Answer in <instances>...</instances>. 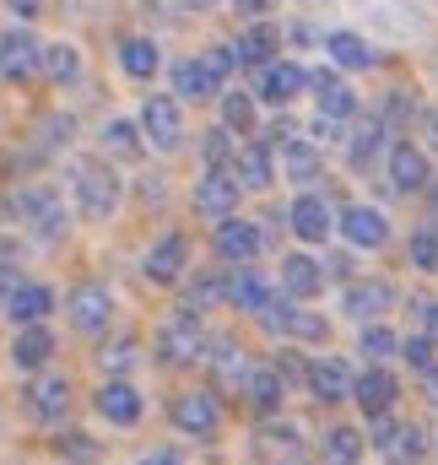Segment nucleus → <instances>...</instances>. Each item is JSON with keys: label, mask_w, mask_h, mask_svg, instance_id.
<instances>
[{"label": "nucleus", "mask_w": 438, "mask_h": 465, "mask_svg": "<svg viewBox=\"0 0 438 465\" xmlns=\"http://www.w3.org/2000/svg\"><path fill=\"white\" fill-rule=\"evenodd\" d=\"M206 347V336H201V314H174L163 331H157V362H168V368H184V362H195Z\"/></svg>", "instance_id": "obj_4"}, {"label": "nucleus", "mask_w": 438, "mask_h": 465, "mask_svg": "<svg viewBox=\"0 0 438 465\" xmlns=\"http://www.w3.org/2000/svg\"><path fill=\"white\" fill-rule=\"evenodd\" d=\"M238 173H227V168H206L201 179H195V212L206 217V223H227V217H238Z\"/></svg>", "instance_id": "obj_5"}, {"label": "nucleus", "mask_w": 438, "mask_h": 465, "mask_svg": "<svg viewBox=\"0 0 438 465\" xmlns=\"http://www.w3.org/2000/svg\"><path fill=\"white\" fill-rule=\"evenodd\" d=\"M271 362H276V373H282V379H287V384H309V368H304V362H298V357H293V351H276V357H271Z\"/></svg>", "instance_id": "obj_50"}, {"label": "nucleus", "mask_w": 438, "mask_h": 465, "mask_svg": "<svg viewBox=\"0 0 438 465\" xmlns=\"http://www.w3.org/2000/svg\"><path fill=\"white\" fill-rule=\"evenodd\" d=\"M49 309H55V292H49V287H38V282H27V287L16 282V292L5 298V314H11L16 325H38Z\"/></svg>", "instance_id": "obj_28"}, {"label": "nucleus", "mask_w": 438, "mask_h": 465, "mask_svg": "<svg viewBox=\"0 0 438 465\" xmlns=\"http://www.w3.org/2000/svg\"><path fill=\"white\" fill-rule=\"evenodd\" d=\"M98 417H109L114 428H130V422H141V395H135V384L109 379V384L98 390Z\"/></svg>", "instance_id": "obj_23"}, {"label": "nucleus", "mask_w": 438, "mask_h": 465, "mask_svg": "<svg viewBox=\"0 0 438 465\" xmlns=\"http://www.w3.org/2000/svg\"><path fill=\"white\" fill-rule=\"evenodd\" d=\"M352 368L341 362V357H320V362H309V395L314 401H352Z\"/></svg>", "instance_id": "obj_20"}, {"label": "nucleus", "mask_w": 438, "mask_h": 465, "mask_svg": "<svg viewBox=\"0 0 438 465\" xmlns=\"http://www.w3.org/2000/svg\"><path fill=\"white\" fill-rule=\"evenodd\" d=\"M433 351H438V341L428 336V331H423V336H406V341H401V357H406V362H412L417 373H428V368L438 362Z\"/></svg>", "instance_id": "obj_46"}, {"label": "nucleus", "mask_w": 438, "mask_h": 465, "mask_svg": "<svg viewBox=\"0 0 438 465\" xmlns=\"http://www.w3.org/2000/svg\"><path fill=\"white\" fill-rule=\"evenodd\" d=\"M11 206H16V217L38 232V238H60V232H65V212H60V201H55L49 190H38V184H33V190H16Z\"/></svg>", "instance_id": "obj_11"}, {"label": "nucleus", "mask_w": 438, "mask_h": 465, "mask_svg": "<svg viewBox=\"0 0 438 465\" xmlns=\"http://www.w3.org/2000/svg\"><path fill=\"white\" fill-rule=\"evenodd\" d=\"M60 455H71V460H98V444H93L87 433H65V439H60Z\"/></svg>", "instance_id": "obj_49"}, {"label": "nucleus", "mask_w": 438, "mask_h": 465, "mask_svg": "<svg viewBox=\"0 0 438 465\" xmlns=\"http://www.w3.org/2000/svg\"><path fill=\"white\" fill-rule=\"evenodd\" d=\"M384 168H390V184H395L401 195H417V190L433 184V163H428V152H423L417 141H395L390 157H384Z\"/></svg>", "instance_id": "obj_7"}, {"label": "nucleus", "mask_w": 438, "mask_h": 465, "mask_svg": "<svg viewBox=\"0 0 438 465\" xmlns=\"http://www.w3.org/2000/svg\"><path fill=\"white\" fill-rule=\"evenodd\" d=\"M141 130H146V141L157 146V152H179V141H184V114H179V98H146V109H141Z\"/></svg>", "instance_id": "obj_10"}, {"label": "nucleus", "mask_w": 438, "mask_h": 465, "mask_svg": "<svg viewBox=\"0 0 438 465\" xmlns=\"http://www.w3.org/2000/svg\"><path fill=\"white\" fill-rule=\"evenodd\" d=\"M254 455H260V465H309V439L293 422H260L254 428Z\"/></svg>", "instance_id": "obj_3"}, {"label": "nucleus", "mask_w": 438, "mask_h": 465, "mask_svg": "<svg viewBox=\"0 0 438 465\" xmlns=\"http://www.w3.org/2000/svg\"><path fill=\"white\" fill-rule=\"evenodd\" d=\"M76 201H82V217L109 223L119 206V173L109 163H76Z\"/></svg>", "instance_id": "obj_1"}, {"label": "nucleus", "mask_w": 438, "mask_h": 465, "mask_svg": "<svg viewBox=\"0 0 438 465\" xmlns=\"http://www.w3.org/2000/svg\"><path fill=\"white\" fill-rule=\"evenodd\" d=\"M104 152H114V157H141V135H135L130 119H109L104 124Z\"/></svg>", "instance_id": "obj_42"}, {"label": "nucleus", "mask_w": 438, "mask_h": 465, "mask_svg": "<svg viewBox=\"0 0 438 465\" xmlns=\"http://www.w3.org/2000/svg\"><path fill=\"white\" fill-rule=\"evenodd\" d=\"M49 357H55V336H49L44 325H16V336H11V362H16L22 373L44 368Z\"/></svg>", "instance_id": "obj_22"}, {"label": "nucleus", "mask_w": 438, "mask_h": 465, "mask_svg": "<svg viewBox=\"0 0 438 465\" xmlns=\"http://www.w3.org/2000/svg\"><path fill=\"white\" fill-rule=\"evenodd\" d=\"M227 287H233V276L227 271H201L195 282H190V298H184V309L190 314H206V309H217V303H227Z\"/></svg>", "instance_id": "obj_31"}, {"label": "nucleus", "mask_w": 438, "mask_h": 465, "mask_svg": "<svg viewBox=\"0 0 438 465\" xmlns=\"http://www.w3.org/2000/svg\"><path fill=\"white\" fill-rule=\"evenodd\" d=\"M352 401H357L363 417H384V411H395V401H401V379H395L384 362H368V373H357V384H352Z\"/></svg>", "instance_id": "obj_8"}, {"label": "nucleus", "mask_w": 438, "mask_h": 465, "mask_svg": "<svg viewBox=\"0 0 438 465\" xmlns=\"http://www.w3.org/2000/svg\"><path fill=\"white\" fill-rule=\"evenodd\" d=\"M325 265L320 260H309V254H287L282 260V287H287V298H314V292H325Z\"/></svg>", "instance_id": "obj_21"}, {"label": "nucleus", "mask_w": 438, "mask_h": 465, "mask_svg": "<svg viewBox=\"0 0 438 465\" xmlns=\"http://www.w3.org/2000/svg\"><path fill=\"white\" fill-rule=\"evenodd\" d=\"M384 135H390V124L384 119H368L357 135H352V146H346V163L363 173V168H373L379 163V152H384Z\"/></svg>", "instance_id": "obj_32"}, {"label": "nucleus", "mask_w": 438, "mask_h": 465, "mask_svg": "<svg viewBox=\"0 0 438 465\" xmlns=\"http://www.w3.org/2000/svg\"><path fill=\"white\" fill-rule=\"evenodd\" d=\"M65 406H71V379H38L33 390H27V411L38 417V422H55V417H65Z\"/></svg>", "instance_id": "obj_24"}, {"label": "nucleus", "mask_w": 438, "mask_h": 465, "mask_svg": "<svg viewBox=\"0 0 438 465\" xmlns=\"http://www.w3.org/2000/svg\"><path fill=\"white\" fill-rule=\"evenodd\" d=\"M38 60H44V44H38L27 27L0 33V76H5V82H27V76L38 71Z\"/></svg>", "instance_id": "obj_12"}, {"label": "nucleus", "mask_w": 438, "mask_h": 465, "mask_svg": "<svg viewBox=\"0 0 438 465\" xmlns=\"http://www.w3.org/2000/svg\"><path fill=\"white\" fill-rule=\"evenodd\" d=\"M184 265H190V238L184 232H163L152 249H146V282L152 287H174L179 276H184Z\"/></svg>", "instance_id": "obj_9"}, {"label": "nucleus", "mask_w": 438, "mask_h": 465, "mask_svg": "<svg viewBox=\"0 0 438 465\" xmlns=\"http://www.w3.org/2000/svg\"><path fill=\"white\" fill-rule=\"evenodd\" d=\"M244 395H249V406H254V411H276V406H282V395H287V379L276 373V362H271V368H249Z\"/></svg>", "instance_id": "obj_30"}, {"label": "nucleus", "mask_w": 438, "mask_h": 465, "mask_svg": "<svg viewBox=\"0 0 438 465\" xmlns=\"http://www.w3.org/2000/svg\"><path fill=\"white\" fill-rule=\"evenodd\" d=\"M406 260H412L423 276H438V228L412 232V243H406Z\"/></svg>", "instance_id": "obj_41"}, {"label": "nucleus", "mask_w": 438, "mask_h": 465, "mask_svg": "<svg viewBox=\"0 0 438 465\" xmlns=\"http://www.w3.org/2000/svg\"><path fill=\"white\" fill-rule=\"evenodd\" d=\"M282 168H287V179H298V184H314V179H320V168H325V157H320L309 141H298V135H293V141L282 146Z\"/></svg>", "instance_id": "obj_35"}, {"label": "nucleus", "mask_w": 438, "mask_h": 465, "mask_svg": "<svg viewBox=\"0 0 438 465\" xmlns=\"http://www.w3.org/2000/svg\"><path fill=\"white\" fill-rule=\"evenodd\" d=\"M38 71H44L55 87L76 82V76H82V54H76V44H44V60H38Z\"/></svg>", "instance_id": "obj_34"}, {"label": "nucleus", "mask_w": 438, "mask_h": 465, "mask_svg": "<svg viewBox=\"0 0 438 465\" xmlns=\"http://www.w3.org/2000/svg\"><path fill=\"white\" fill-rule=\"evenodd\" d=\"M168 417H174V428L179 433H190V439H212L217 433V401L212 395H201V390H190V395H174V406H168Z\"/></svg>", "instance_id": "obj_13"}, {"label": "nucleus", "mask_w": 438, "mask_h": 465, "mask_svg": "<svg viewBox=\"0 0 438 465\" xmlns=\"http://www.w3.org/2000/svg\"><path fill=\"white\" fill-rule=\"evenodd\" d=\"M179 5H184V11H212L217 0H179Z\"/></svg>", "instance_id": "obj_59"}, {"label": "nucleus", "mask_w": 438, "mask_h": 465, "mask_svg": "<svg viewBox=\"0 0 438 465\" xmlns=\"http://www.w3.org/2000/svg\"><path fill=\"white\" fill-rule=\"evenodd\" d=\"M135 357H141V347H135V336H119L114 347H104V351H98V362H104L109 373H130V368H135Z\"/></svg>", "instance_id": "obj_45"}, {"label": "nucleus", "mask_w": 438, "mask_h": 465, "mask_svg": "<svg viewBox=\"0 0 438 465\" xmlns=\"http://www.w3.org/2000/svg\"><path fill=\"white\" fill-rule=\"evenodd\" d=\"M304 298H293V303H271L265 314H260V325L271 331V336H293V341H330V325L325 314H314V309H298Z\"/></svg>", "instance_id": "obj_2"}, {"label": "nucleus", "mask_w": 438, "mask_h": 465, "mask_svg": "<svg viewBox=\"0 0 438 465\" xmlns=\"http://www.w3.org/2000/svg\"><path fill=\"white\" fill-rule=\"evenodd\" d=\"M11 265H16V243H11V238H0V298H11V292H16V287L5 282V276H11Z\"/></svg>", "instance_id": "obj_52"}, {"label": "nucleus", "mask_w": 438, "mask_h": 465, "mask_svg": "<svg viewBox=\"0 0 438 465\" xmlns=\"http://www.w3.org/2000/svg\"><path fill=\"white\" fill-rule=\"evenodd\" d=\"M325 271H330V276H352V260H346V254H335Z\"/></svg>", "instance_id": "obj_57"}, {"label": "nucleus", "mask_w": 438, "mask_h": 465, "mask_svg": "<svg viewBox=\"0 0 438 465\" xmlns=\"http://www.w3.org/2000/svg\"><path fill=\"white\" fill-rule=\"evenodd\" d=\"M217 87H222V76L206 60H179V65H174V93H179V98H195V104H201V98H217Z\"/></svg>", "instance_id": "obj_26"}, {"label": "nucleus", "mask_w": 438, "mask_h": 465, "mask_svg": "<svg viewBox=\"0 0 438 465\" xmlns=\"http://www.w3.org/2000/svg\"><path fill=\"white\" fill-rule=\"evenodd\" d=\"M222 124L238 130V135L254 130V98H249V93H227V98H222Z\"/></svg>", "instance_id": "obj_43"}, {"label": "nucleus", "mask_w": 438, "mask_h": 465, "mask_svg": "<svg viewBox=\"0 0 438 465\" xmlns=\"http://www.w3.org/2000/svg\"><path fill=\"white\" fill-rule=\"evenodd\" d=\"M287 228L298 232L304 243H325L330 232H335V212L325 206V195L304 190V195L293 201V212H287Z\"/></svg>", "instance_id": "obj_14"}, {"label": "nucleus", "mask_w": 438, "mask_h": 465, "mask_svg": "<svg viewBox=\"0 0 438 465\" xmlns=\"http://www.w3.org/2000/svg\"><path fill=\"white\" fill-rule=\"evenodd\" d=\"M357 351H363L368 362H384V357H395V351H401V336H395L390 325H363V336H357Z\"/></svg>", "instance_id": "obj_40"}, {"label": "nucleus", "mask_w": 438, "mask_h": 465, "mask_svg": "<svg viewBox=\"0 0 438 465\" xmlns=\"http://www.w3.org/2000/svg\"><path fill=\"white\" fill-rule=\"evenodd\" d=\"M298 93H309V71H304L298 60H271V65L260 71V98H265V104L287 109Z\"/></svg>", "instance_id": "obj_16"}, {"label": "nucleus", "mask_w": 438, "mask_h": 465, "mask_svg": "<svg viewBox=\"0 0 438 465\" xmlns=\"http://www.w3.org/2000/svg\"><path fill=\"white\" fill-rule=\"evenodd\" d=\"M276 49H282V33H276L271 22H260V27H249V33L238 38V60H249V65H271Z\"/></svg>", "instance_id": "obj_38"}, {"label": "nucleus", "mask_w": 438, "mask_h": 465, "mask_svg": "<svg viewBox=\"0 0 438 465\" xmlns=\"http://www.w3.org/2000/svg\"><path fill=\"white\" fill-rule=\"evenodd\" d=\"M119 65H124V76L152 82V76H157V44H152V38H124V44H119Z\"/></svg>", "instance_id": "obj_36"}, {"label": "nucleus", "mask_w": 438, "mask_h": 465, "mask_svg": "<svg viewBox=\"0 0 438 465\" xmlns=\"http://www.w3.org/2000/svg\"><path fill=\"white\" fill-rule=\"evenodd\" d=\"M227 303L233 309H244V314H265L271 309V287H265V276L260 271H233V287H227Z\"/></svg>", "instance_id": "obj_27"}, {"label": "nucleus", "mask_w": 438, "mask_h": 465, "mask_svg": "<svg viewBox=\"0 0 438 465\" xmlns=\"http://www.w3.org/2000/svg\"><path fill=\"white\" fill-rule=\"evenodd\" d=\"M341 124H346V119L320 114V119H314V135H320V141H341Z\"/></svg>", "instance_id": "obj_54"}, {"label": "nucleus", "mask_w": 438, "mask_h": 465, "mask_svg": "<svg viewBox=\"0 0 438 465\" xmlns=\"http://www.w3.org/2000/svg\"><path fill=\"white\" fill-rule=\"evenodd\" d=\"M65 314H71V325H76L82 336L109 331V314H114L109 287H98V282H76V287L65 292Z\"/></svg>", "instance_id": "obj_6"}, {"label": "nucleus", "mask_w": 438, "mask_h": 465, "mask_svg": "<svg viewBox=\"0 0 438 465\" xmlns=\"http://www.w3.org/2000/svg\"><path fill=\"white\" fill-rule=\"evenodd\" d=\"M395 428H401V422H395L390 411H384V417H368V444H373V450H390V439H395Z\"/></svg>", "instance_id": "obj_48"}, {"label": "nucleus", "mask_w": 438, "mask_h": 465, "mask_svg": "<svg viewBox=\"0 0 438 465\" xmlns=\"http://www.w3.org/2000/svg\"><path fill=\"white\" fill-rule=\"evenodd\" d=\"M217 254L222 260H238V265H249L254 254H260V228L254 223H217Z\"/></svg>", "instance_id": "obj_25"}, {"label": "nucleus", "mask_w": 438, "mask_h": 465, "mask_svg": "<svg viewBox=\"0 0 438 465\" xmlns=\"http://www.w3.org/2000/svg\"><path fill=\"white\" fill-rule=\"evenodd\" d=\"M282 0H233V11H244V16H271Z\"/></svg>", "instance_id": "obj_53"}, {"label": "nucleus", "mask_w": 438, "mask_h": 465, "mask_svg": "<svg viewBox=\"0 0 438 465\" xmlns=\"http://www.w3.org/2000/svg\"><path fill=\"white\" fill-rule=\"evenodd\" d=\"M212 373H217L222 390H244V379H249V357L238 341H217L212 347Z\"/></svg>", "instance_id": "obj_33"}, {"label": "nucleus", "mask_w": 438, "mask_h": 465, "mask_svg": "<svg viewBox=\"0 0 438 465\" xmlns=\"http://www.w3.org/2000/svg\"><path fill=\"white\" fill-rule=\"evenodd\" d=\"M325 54H330V65H341V71H373V65H379V49H373L363 33H352V27L330 33Z\"/></svg>", "instance_id": "obj_19"}, {"label": "nucleus", "mask_w": 438, "mask_h": 465, "mask_svg": "<svg viewBox=\"0 0 438 465\" xmlns=\"http://www.w3.org/2000/svg\"><path fill=\"white\" fill-rule=\"evenodd\" d=\"M341 309H346L352 320H379L384 309H395V287H390L384 276H373V282H352L346 298H341Z\"/></svg>", "instance_id": "obj_18"}, {"label": "nucleus", "mask_w": 438, "mask_h": 465, "mask_svg": "<svg viewBox=\"0 0 438 465\" xmlns=\"http://www.w3.org/2000/svg\"><path fill=\"white\" fill-rule=\"evenodd\" d=\"M390 460H401V465H412V460H423L428 455V433L417 428V422H401L395 428V439H390V450H384Z\"/></svg>", "instance_id": "obj_39"}, {"label": "nucleus", "mask_w": 438, "mask_h": 465, "mask_svg": "<svg viewBox=\"0 0 438 465\" xmlns=\"http://www.w3.org/2000/svg\"><path fill=\"white\" fill-rule=\"evenodd\" d=\"M5 5H11V11H16V16H22V22H27V16H38V11H44V0H5Z\"/></svg>", "instance_id": "obj_55"}, {"label": "nucleus", "mask_w": 438, "mask_h": 465, "mask_svg": "<svg viewBox=\"0 0 438 465\" xmlns=\"http://www.w3.org/2000/svg\"><path fill=\"white\" fill-rule=\"evenodd\" d=\"M233 173H238V184L244 190H265L276 173H271V146H260V141H249V146H238V157H233Z\"/></svg>", "instance_id": "obj_29"}, {"label": "nucleus", "mask_w": 438, "mask_h": 465, "mask_svg": "<svg viewBox=\"0 0 438 465\" xmlns=\"http://www.w3.org/2000/svg\"><path fill=\"white\" fill-rule=\"evenodd\" d=\"M428 212H433V223H438V184H428Z\"/></svg>", "instance_id": "obj_60"}, {"label": "nucleus", "mask_w": 438, "mask_h": 465, "mask_svg": "<svg viewBox=\"0 0 438 465\" xmlns=\"http://www.w3.org/2000/svg\"><path fill=\"white\" fill-rule=\"evenodd\" d=\"M363 433L357 428H330L325 433V444H320V455H325V465H357L363 460Z\"/></svg>", "instance_id": "obj_37"}, {"label": "nucleus", "mask_w": 438, "mask_h": 465, "mask_svg": "<svg viewBox=\"0 0 438 465\" xmlns=\"http://www.w3.org/2000/svg\"><path fill=\"white\" fill-rule=\"evenodd\" d=\"M412 314H417V325L438 341V303H433V298H412Z\"/></svg>", "instance_id": "obj_51"}, {"label": "nucleus", "mask_w": 438, "mask_h": 465, "mask_svg": "<svg viewBox=\"0 0 438 465\" xmlns=\"http://www.w3.org/2000/svg\"><path fill=\"white\" fill-rule=\"evenodd\" d=\"M135 465H179V455L174 450H157V455H146V460H135Z\"/></svg>", "instance_id": "obj_56"}, {"label": "nucleus", "mask_w": 438, "mask_h": 465, "mask_svg": "<svg viewBox=\"0 0 438 465\" xmlns=\"http://www.w3.org/2000/svg\"><path fill=\"white\" fill-rule=\"evenodd\" d=\"M423 379H428V395H433V406H438V362L428 368V373H423Z\"/></svg>", "instance_id": "obj_58"}, {"label": "nucleus", "mask_w": 438, "mask_h": 465, "mask_svg": "<svg viewBox=\"0 0 438 465\" xmlns=\"http://www.w3.org/2000/svg\"><path fill=\"white\" fill-rule=\"evenodd\" d=\"M428 135L438 141V109H428Z\"/></svg>", "instance_id": "obj_61"}, {"label": "nucleus", "mask_w": 438, "mask_h": 465, "mask_svg": "<svg viewBox=\"0 0 438 465\" xmlns=\"http://www.w3.org/2000/svg\"><path fill=\"white\" fill-rule=\"evenodd\" d=\"M335 228H341V238H346L352 249H384V243H390V217L373 212V206H346Z\"/></svg>", "instance_id": "obj_15"}, {"label": "nucleus", "mask_w": 438, "mask_h": 465, "mask_svg": "<svg viewBox=\"0 0 438 465\" xmlns=\"http://www.w3.org/2000/svg\"><path fill=\"white\" fill-rule=\"evenodd\" d=\"M201 60H206V65H212V71H217L222 82H227V76H233V71H238V65H244V60H238V44H212V49H206V54H201Z\"/></svg>", "instance_id": "obj_47"}, {"label": "nucleus", "mask_w": 438, "mask_h": 465, "mask_svg": "<svg viewBox=\"0 0 438 465\" xmlns=\"http://www.w3.org/2000/svg\"><path fill=\"white\" fill-rule=\"evenodd\" d=\"M201 152H206V168H222V163H233V157H238V146H233V130H227V124L206 130Z\"/></svg>", "instance_id": "obj_44"}, {"label": "nucleus", "mask_w": 438, "mask_h": 465, "mask_svg": "<svg viewBox=\"0 0 438 465\" xmlns=\"http://www.w3.org/2000/svg\"><path fill=\"white\" fill-rule=\"evenodd\" d=\"M309 93L320 98V114H330V119H352L357 114V93L341 82V65L335 71H309Z\"/></svg>", "instance_id": "obj_17"}]
</instances>
